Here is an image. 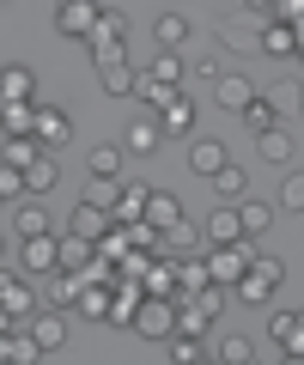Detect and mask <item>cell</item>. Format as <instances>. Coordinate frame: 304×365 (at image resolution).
Listing matches in <instances>:
<instances>
[{"label":"cell","mask_w":304,"mask_h":365,"mask_svg":"<svg viewBox=\"0 0 304 365\" xmlns=\"http://www.w3.org/2000/svg\"><path fill=\"white\" fill-rule=\"evenodd\" d=\"M19 268L37 280V274L55 268V232H37V237H19Z\"/></svg>","instance_id":"cell-7"},{"label":"cell","mask_w":304,"mask_h":365,"mask_svg":"<svg viewBox=\"0 0 304 365\" xmlns=\"http://www.w3.org/2000/svg\"><path fill=\"white\" fill-rule=\"evenodd\" d=\"M13 359H19V365H37V359H43V347H37L31 335H13Z\"/></svg>","instance_id":"cell-44"},{"label":"cell","mask_w":304,"mask_h":365,"mask_svg":"<svg viewBox=\"0 0 304 365\" xmlns=\"http://www.w3.org/2000/svg\"><path fill=\"white\" fill-rule=\"evenodd\" d=\"M195 79H207V86H213V79H219V61H213V55H195Z\"/></svg>","instance_id":"cell-45"},{"label":"cell","mask_w":304,"mask_h":365,"mask_svg":"<svg viewBox=\"0 0 304 365\" xmlns=\"http://www.w3.org/2000/svg\"><path fill=\"white\" fill-rule=\"evenodd\" d=\"M85 170L92 177H122V146H85Z\"/></svg>","instance_id":"cell-29"},{"label":"cell","mask_w":304,"mask_h":365,"mask_svg":"<svg viewBox=\"0 0 304 365\" xmlns=\"http://www.w3.org/2000/svg\"><path fill=\"white\" fill-rule=\"evenodd\" d=\"M92 256H98V244H92V237H73V232H67V237H55V268L85 274V268H92Z\"/></svg>","instance_id":"cell-11"},{"label":"cell","mask_w":304,"mask_h":365,"mask_svg":"<svg viewBox=\"0 0 304 365\" xmlns=\"http://www.w3.org/2000/svg\"><path fill=\"white\" fill-rule=\"evenodd\" d=\"M146 79H164V86H183V55H177V49H159V55H152V67H146Z\"/></svg>","instance_id":"cell-31"},{"label":"cell","mask_w":304,"mask_h":365,"mask_svg":"<svg viewBox=\"0 0 304 365\" xmlns=\"http://www.w3.org/2000/svg\"><path fill=\"white\" fill-rule=\"evenodd\" d=\"M195 304H201L207 317H219V311H225V287H213V280H207V287L195 292Z\"/></svg>","instance_id":"cell-43"},{"label":"cell","mask_w":304,"mask_h":365,"mask_svg":"<svg viewBox=\"0 0 304 365\" xmlns=\"http://www.w3.org/2000/svg\"><path fill=\"white\" fill-rule=\"evenodd\" d=\"M31 341L43 347V359H49V353H61V347H67V311L37 304V311H31Z\"/></svg>","instance_id":"cell-4"},{"label":"cell","mask_w":304,"mask_h":365,"mask_svg":"<svg viewBox=\"0 0 304 365\" xmlns=\"http://www.w3.org/2000/svg\"><path fill=\"white\" fill-rule=\"evenodd\" d=\"M98 86H104L110 98H134V86H140V73H134L128 61H116V67H98Z\"/></svg>","instance_id":"cell-23"},{"label":"cell","mask_w":304,"mask_h":365,"mask_svg":"<svg viewBox=\"0 0 304 365\" xmlns=\"http://www.w3.org/2000/svg\"><path fill=\"white\" fill-rule=\"evenodd\" d=\"M110 225H116V220H110V207H98V201H80V207L67 213V232H73V237H92V244L110 232Z\"/></svg>","instance_id":"cell-8"},{"label":"cell","mask_w":304,"mask_h":365,"mask_svg":"<svg viewBox=\"0 0 304 365\" xmlns=\"http://www.w3.org/2000/svg\"><path fill=\"white\" fill-rule=\"evenodd\" d=\"M292 49H298L292 25H262V37H256V55H292Z\"/></svg>","instance_id":"cell-26"},{"label":"cell","mask_w":304,"mask_h":365,"mask_svg":"<svg viewBox=\"0 0 304 365\" xmlns=\"http://www.w3.org/2000/svg\"><path fill=\"white\" fill-rule=\"evenodd\" d=\"M268 104H274V116H292V110H304V86H298V79H274Z\"/></svg>","instance_id":"cell-28"},{"label":"cell","mask_w":304,"mask_h":365,"mask_svg":"<svg viewBox=\"0 0 304 365\" xmlns=\"http://www.w3.org/2000/svg\"><path fill=\"white\" fill-rule=\"evenodd\" d=\"M243 6H268V0H243Z\"/></svg>","instance_id":"cell-48"},{"label":"cell","mask_w":304,"mask_h":365,"mask_svg":"<svg viewBox=\"0 0 304 365\" xmlns=\"http://www.w3.org/2000/svg\"><path fill=\"white\" fill-rule=\"evenodd\" d=\"M122 195V182L116 177H85V201H98V207H116Z\"/></svg>","instance_id":"cell-35"},{"label":"cell","mask_w":304,"mask_h":365,"mask_svg":"<svg viewBox=\"0 0 304 365\" xmlns=\"http://www.w3.org/2000/svg\"><path fill=\"white\" fill-rule=\"evenodd\" d=\"M152 37H159V49H183L189 43V19L183 13H159L152 19Z\"/></svg>","instance_id":"cell-24"},{"label":"cell","mask_w":304,"mask_h":365,"mask_svg":"<svg viewBox=\"0 0 304 365\" xmlns=\"http://www.w3.org/2000/svg\"><path fill=\"white\" fill-rule=\"evenodd\" d=\"M92 25H98V0H61L55 6V31L61 37H92Z\"/></svg>","instance_id":"cell-6"},{"label":"cell","mask_w":304,"mask_h":365,"mask_svg":"<svg viewBox=\"0 0 304 365\" xmlns=\"http://www.w3.org/2000/svg\"><path fill=\"white\" fill-rule=\"evenodd\" d=\"M225 292H231V299H238V304H268V299H274V287H268L262 274H243V280H231V287H225Z\"/></svg>","instance_id":"cell-27"},{"label":"cell","mask_w":304,"mask_h":365,"mask_svg":"<svg viewBox=\"0 0 304 365\" xmlns=\"http://www.w3.org/2000/svg\"><path fill=\"white\" fill-rule=\"evenodd\" d=\"M250 98H256L250 73H219V79H213V104H219V110H231V116H238V110L250 104Z\"/></svg>","instance_id":"cell-9"},{"label":"cell","mask_w":304,"mask_h":365,"mask_svg":"<svg viewBox=\"0 0 304 365\" xmlns=\"http://www.w3.org/2000/svg\"><path fill=\"white\" fill-rule=\"evenodd\" d=\"M207 256H177V299H195L201 287H207Z\"/></svg>","instance_id":"cell-18"},{"label":"cell","mask_w":304,"mask_h":365,"mask_svg":"<svg viewBox=\"0 0 304 365\" xmlns=\"http://www.w3.org/2000/svg\"><path fill=\"white\" fill-rule=\"evenodd\" d=\"M213 189H219V201H243V195H250V177H243V165H231V158H225V165L213 170Z\"/></svg>","instance_id":"cell-21"},{"label":"cell","mask_w":304,"mask_h":365,"mask_svg":"<svg viewBox=\"0 0 304 365\" xmlns=\"http://www.w3.org/2000/svg\"><path fill=\"white\" fill-rule=\"evenodd\" d=\"M225 158H231V146H225V140H207V134H201V140L189 146V170H195V177H213V170H219Z\"/></svg>","instance_id":"cell-15"},{"label":"cell","mask_w":304,"mask_h":365,"mask_svg":"<svg viewBox=\"0 0 304 365\" xmlns=\"http://www.w3.org/2000/svg\"><path fill=\"white\" fill-rule=\"evenodd\" d=\"M0 201H6V207L25 201V170H19V165H0Z\"/></svg>","instance_id":"cell-40"},{"label":"cell","mask_w":304,"mask_h":365,"mask_svg":"<svg viewBox=\"0 0 304 365\" xmlns=\"http://www.w3.org/2000/svg\"><path fill=\"white\" fill-rule=\"evenodd\" d=\"M55 182H61V158H55L49 146H43V153L25 165V195H49Z\"/></svg>","instance_id":"cell-13"},{"label":"cell","mask_w":304,"mask_h":365,"mask_svg":"<svg viewBox=\"0 0 304 365\" xmlns=\"http://www.w3.org/2000/svg\"><path fill=\"white\" fill-rule=\"evenodd\" d=\"M0 140H6V134H0Z\"/></svg>","instance_id":"cell-51"},{"label":"cell","mask_w":304,"mask_h":365,"mask_svg":"<svg viewBox=\"0 0 304 365\" xmlns=\"http://www.w3.org/2000/svg\"><path fill=\"white\" fill-rule=\"evenodd\" d=\"M171 359H177V365H195V359H201V341H195V335H171Z\"/></svg>","instance_id":"cell-42"},{"label":"cell","mask_w":304,"mask_h":365,"mask_svg":"<svg viewBox=\"0 0 304 365\" xmlns=\"http://www.w3.org/2000/svg\"><path fill=\"white\" fill-rule=\"evenodd\" d=\"M201 237H207V244H238V237H243V225H238V201H219V207L207 213V225H201Z\"/></svg>","instance_id":"cell-10"},{"label":"cell","mask_w":304,"mask_h":365,"mask_svg":"<svg viewBox=\"0 0 304 365\" xmlns=\"http://www.w3.org/2000/svg\"><path fill=\"white\" fill-rule=\"evenodd\" d=\"M110 220H116V225H140L146 220V189H122L116 207H110Z\"/></svg>","instance_id":"cell-25"},{"label":"cell","mask_w":304,"mask_h":365,"mask_svg":"<svg viewBox=\"0 0 304 365\" xmlns=\"http://www.w3.org/2000/svg\"><path fill=\"white\" fill-rule=\"evenodd\" d=\"M177 220H183V201H177L171 189H146V225L164 232V225H177Z\"/></svg>","instance_id":"cell-17"},{"label":"cell","mask_w":304,"mask_h":365,"mask_svg":"<svg viewBox=\"0 0 304 365\" xmlns=\"http://www.w3.org/2000/svg\"><path fill=\"white\" fill-rule=\"evenodd\" d=\"M159 140H164V122L140 116V122H128V134H122V153H134V158H152V153H159Z\"/></svg>","instance_id":"cell-12"},{"label":"cell","mask_w":304,"mask_h":365,"mask_svg":"<svg viewBox=\"0 0 304 365\" xmlns=\"http://www.w3.org/2000/svg\"><path fill=\"white\" fill-rule=\"evenodd\" d=\"M98 37H128V13H122V6H98Z\"/></svg>","instance_id":"cell-36"},{"label":"cell","mask_w":304,"mask_h":365,"mask_svg":"<svg viewBox=\"0 0 304 365\" xmlns=\"http://www.w3.org/2000/svg\"><path fill=\"white\" fill-rule=\"evenodd\" d=\"M219 359H225V365H250V359H256V341H250V335L219 341Z\"/></svg>","instance_id":"cell-39"},{"label":"cell","mask_w":304,"mask_h":365,"mask_svg":"<svg viewBox=\"0 0 304 365\" xmlns=\"http://www.w3.org/2000/svg\"><path fill=\"white\" fill-rule=\"evenodd\" d=\"M238 116H243V122H250V128H256V134H262V128H268V122H280V116H274V104H268V98H250V104H243V110H238Z\"/></svg>","instance_id":"cell-41"},{"label":"cell","mask_w":304,"mask_h":365,"mask_svg":"<svg viewBox=\"0 0 304 365\" xmlns=\"http://www.w3.org/2000/svg\"><path fill=\"white\" fill-rule=\"evenodd\" d=\"M280 207L304 213V170H286V182H280Z\"/></svg>","instance_id":"cell-38"},{"label":"cell","mask_w":304,"mask_h":365,"mask_svg":"<svg viewBox=\"0 0 304 365\" xmlns=\"http://www.w3.org/2000/svg\"><path fill=\"white\" fill-rule=\"evenodd\" d=\"M31 134H37L49 153H61V146H73V116L55 104H37V122H31Z\"/></svg>","instance_id":"cell-3"},{"label":"cell","mask_w":304,"mask_h":365,"mask_svg":"<svg viewBox=\"0 0 304 365\" xmlns=\"http://www.w3.org/2000/svg\"><path fill=\"white\" fill-rule=\"evenodd\" d=\"M0 213H6V201H0Z\"/></svg>","instance_id":"cell-49"},{"label":"cell","mask_w":304,"mask_h":365,"mask_svg":"<svg viewBox=\"0 0 304 365\" xmlns=\"http://www.w3.org/2000/svg\"><path fill=\"white\" fill-rule=\"evenodd\" d=\"M159 116H164V134H195V104H189V98H177V104H164Z\"/></svg>","instance_id":"cell-32"},{"label":"cell","mask_w":304,"mask_h":365,"mask_svg":"<svg viewBox=\"0 0 304 365\" xmlns=\"http://www.w3.org/2000/svg\"><path fill=\"white\" fill-rule=\"evenodd\" d=\"M43 287H37V304H49V311H73L80 304V274H67V268H49L37 274Z\"/></svg>","instance_id":"cell-2"},{"label":"cell","mask_w":304,"mask_h":365,"mask_svg":"<svg viewBox=\"0 0 304 365\" xmlns=\"http://www.w3.org/2000/svg\"><path fill=\"white\" fill-rule=\"evenodd\" d=\"M207 329H213V317L207 311H201V304H183V311H177V335H207Z\"/></svg>","instance_id":"cell-33"},{"label":"cell","mask_w":304,"mask_h":365,"mask_svg":"<svg viewBox=\"0 0 304 365\" xmlns=\"http://www.w3.org/2000/svg\"><path fill=\"white\" fill-rule=\"evenodd\" d=\"M134 98H146V110H164V104H177L183 91H177V86H164V79H146V73H140V86H134Z\"/></svg>","instance_id":"cell-30"},{"label":"cell","mask_w":304,"mask_h":365,"mask_svg":"<svg viewBox=\"0 0 304 365\" xmlns=\"http://www.w3.org/2000/svg\"><path fill=\"white\" fill-rule=\"evenodd\" d=\"M37 153H43L37 134H6V140H0V165H19V170H25Z\"/></svg>","instance_id":"cell-22"},{"label":"cell","mask_w":304,"mask_h":365,"mask_svg":"<svg viewBox=\"0 0 304 365\" xmlns=\"http://www.w3.org/2000/svg\"><path fill=\"white\" fill-rule=\"evenodd\" d=\"M13 359V329H0V365Z\"/></svg>","instance_id":"cell-47"},{"label":"cell","mask_w":304,"mask_h":365,"mask_svg":"<svg viewBox=\"0 0 304 365\" xmlns=\"http://www.w3.org/2000/svg\"><path fill=\"white\" fill-rule=\"evenodd\" d=\"M85 49H92L98 67H116V61H122V37H98V31H92V37H85Z\"/></svg>","instance_id":"cell-34"},{"label":"cell","mask_w":304,"mask_h":365,"mask_svg":"<svg viewBox=\"0 0 304 365\" xmlns=\"http://www.w3.org/2000/svg\"><path fill=\"white\" fill-rule=\"evenodd\" d=\"M250 274H262V280H268V287H286V268H280V256H268V250H256V262H250Z\"/></svg>","instance_id":"cell-37"},{"label":"cell","mask_w":304,"mask_h":365,"mask_svg":"<svg viewBox=\"0 0 304 365\" xmlns=\"http://www.w3.org/2000/svg\"><path fill=\"white\" fill-rule=\"evenodd\" d=\"M13 232H19V237L55 232V225H49V207H43V201H19V207H13Z\"/></svg>","instance_id":"cell-19"},{"label":"cell","mask_w":304,"mask_h":365,"mask_svg":"<svg viewBox=\"0 0 304 365\" xmlns=\"http://www.w3.org/2000/svg\"><path fill=\"white\" fill-rule=\"evenodd\" d=\"M0 304H6V311H13V317H31V311H37V287H31V274L25 268H0Z\"/></svg>","instance_id":"cell-5"},{"label":"cell","mask_w":304,"mask_h":365,"mask_svg":"<svg viewBox=\"0 0 304 365\" xmlns=\"http://www.w3.org/2000/svg\"><path fill=\"white\" fill-rule=\"evenodd\" d=\"M0 250H6V237H0Z\"/></svg>","instance_id":"cell-50"},{"label":"cell","mask_w":304,"mask_h":365,"mask_svg":"<svg viewBox=\"0 0 304 365\" xmlns=\"http://www.w3.org/2000/svg\"><path fill=\"white\" fill-rule=\"evenodd\" d=\"M134 335H146V341H171V335H177V299H164V292H146L140 311H134Z\"/></svg>","instance_id":"cell-1"},{"label":"cell","mask_w":304,"mask_h":365,"mask_svg":"<svg viewBox=\"0 0 304 365\" xmlns=\"http://www.w3.org/2000/svg\"><path fill=\"white\" fill-rule=\"evenodd\" d=\"M238 225H243V237H268V225H274V207L243 195V201H238Z\"/></svg>","instance_id":"cell-20"},{"label":"cell","mask_w":304,"mask_h":365,"mask_svg":"<svg viewBox=\"0 0 304 365\" xmlns=\"http://www.w3.org/2000/svg\"><path fill=\"white\" fill-rule=\"evenodd\" d=\"M274 6H280V19H286V25H298V19H304V0H274Z\"/></svg>","instance_id":"cell-46"},{"label":"cell","mask_w":304,"mask_h":365,"mask_svg":"<svg viewBox=\"0 0 304 365\" xmlns=\"http://www.w3.org/2000/svg\"><path fill=\"white\" fill-rule=\"evenodd\" d=\"M256 153H262L268 165H292V134H286V122H268V128L256 134Z\"/></svg>","instance_id":"cell-14"},{"label":"cell","mask_w":304,"mask_h":365,"mask_svg":"<svg viewBox=\"0 0 304 365\" xmlns=\"http://www.w3.org/2000/svg\"><path fill=\"white\" fill-rule=\"evenodd\" d=\"M0 98H31V104H37V73H31L25 61H6L0 67Z\"/></svg>","instance_id":"cell-16"}]
</instances>
